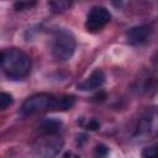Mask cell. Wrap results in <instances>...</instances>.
<instances>
[{
    "mask_svg": "<svg viewBox=\"0 0 158 158\" xmlns=\"http://www.w3.org/2000/svg\"><path fill=\"white\" fill-rule=\"evenodd\" d=\"M75 104V98L73 95H63L60 98L56 99V104L53 110L57 111H67L69 109H72Z\"/></svg>",
    "mask_w": 158,
    "mask_h": 158,
    "instance_id": "obj_9",
    "label": "cell"
},
{
    "mask_svg": "<svg viewBox=\"0 0 158 158\" xmlns=\"http://www.w3.org/2000/svg\"><path fill=\"white\" fill-rule=\"evenodd\" d=\"M1 68L7 78L19 80L30 73L31 60L28 56L21 49H4L1 52Z\"/></svg>",
    "mask_w": 158,
    "mask_h": 158,
    "instance_id": "obj_1",
    "label": "cell"
},
{
    "mask_svg": "<svg viewBox=\"0 0 158 158\" xmlns=\"http://www.w3.org/2000/svg\"><path fill=\"white\" fill-rule=\"evenodd\" d=\"M99 127H100V123L96 120H90L89 123L86 125V128L90 131H96V130H99Z\"/></svg>",
    "mask_w": 158,
    "mask_h": 158,
    "instance_id": "obj_15",
    "label": "cell"
},
{
    "mask_svg": "<svg viewBox=\"0 0 158 158\" xmlns=\"http://www.w3.org/2000/svg\"><path fill=\"white\" fill-rule=\"evenodd\" d=\"M142 157L144 158H158V144L149 146L142 151Z\"/></svg>",
    "mask_w": 158,
    "mask_h": 158,
    "instance_id": "obj_12",
    "label": "cell"
},
{
    "mask_svg": "<svg viewBox=\"0 0 158 158\" xmlns=\"http://www.w3.org/2000/svg\"><path fill=\"white\" fill-rule=\"evenodd\" d=\"M35 5H36V0H17L14 4V7L17 11H23V10L31 9Z\"/></svg>",
    "mask_w": 158,
    "mask_h": 158,
    "instance_id": "obj_11",
    "label": "cell"
},
{
    "mask_svg": "<svg viewBox=\"0 0 158 158\" xmlns=\"http://www.w3.org/2000/svg\"><path fill=\"white\" fill-rule=\"evenodd\" d=\"M105 74L102 70L100 69H96L94 70L84 81L79 83L78 84V89L79 90H83V91H88V90H95V89H99L104 85L105 83Z\"/></svg>",
    "mask_w": 158,
    "mask_h": 158,
    "instance_id": "obj_7",
    "label": "cell"
},
{
    "mask_svg": "<svg viewBox=\"0 0 158 158\" xmlns=\"http://www.w3.org/2000/svg\"><path fill=\"white\" fill-rule=\"evenodd\" d=\"M95 153L98 156H101V157H105L107 153H109V148L105 146V144H96L95 146Z\"/></svg>",
    "mask_w": 158,
    "mask_h": 158,
    "instance_id": "obj_14",
    "label": "cell"
},
{
    "mask_svg": "<svg viewBox=\"0 0 158 158\" xmlns=\"http://www.w3.org/2000/svg\"><path fill=\"white\" fill-rule=\"evenodd\" d=\"M73 5V0H49V9L54 14H62L69 10Z\"/></svg>",
    "mask_w": 158,
    "mask_h": 158,
    "instance_id": "obj_10",
    "label": "cell"
},
{
    "mask_svg": "<svg viewBox=\"0 0 158 158\" xmlns=\"http://www.w3.org/2000/svg\"><path fill=\"white\" fill-rule=\"evenodd\" d=\"M75 47V40L70 33L65 31H58L53 38L52 56L57 62H65L73 57Z\"/></svg>",
    "mask_w": 158,
    "mask_h": 158,
    "instance_id": "obj_2",
    "label": "cell"
},
{
    "mask_svg": "<svg viewBox=\"0 0 158 158\" xmlns=\"http://www.w3.org/2000/svg\"><path fill=\"white\" fill-rule=\"evenodd\" d=\"M63 146V141L58 138L56 135H47L43 138H40V141L35 146V151L37 154L43 157H51L56 156Z\"/></svg>",
    "mask_w": 158,
    "mask_h": 158,
    "instance_id": "obj_5",
    "label": "cell"
},
{
    "mask_svg": "<svg viewBox=\"0 0 158 158\" xmlns=\"http://www.w3.org/2000/svg\"><path fill=\"white\" fill-rule=\"evenodd\" d=\"M152 35V28L148 25H139L131 27L127 31V41L131 44H142L149 40Z\"/></svg>",
    "mask_w": 158,
    "mask_h": 158,
    "instance_id": "obj_6",
    "label": "cell"
},
{
    "mask_svg": "<svg viewBox=\"0 0 158 158\" xmlns=\"http://www.w3.org/2000/svg\"><path fill=\"white\" fill-rule=\"evenodd\" d=\"M62 121L57 118H44L40 122V130L46 135H57L62 130Z\"/></svg>",
    "mask_w": 158,
    "mask_h": 158,
    "instance_id": "obj_8",
    "label": "cell"
},
{
    "mask_svg": "<svg viewBox=\"0 0 158 158\" xmlns=\"http://www.w3.org/2000/svg\"><path fill=\"white\" fill-rule=\"evenodd\" d=\"M56 99L53 95L51 94H46V93H40V94H35L32 96H30L21 106V114L25 116H30V115H36L43 111H48V110H53L54 104H56Z\"/></svg>",
    "mask_w": 158,
    "mask_h": 158,
    "instance_id": "obj_3",
    "label": "cell"
},
{
    "mask_svg": "<svg viewBox=\"0 0 158 158\" xmlns=\"http://www.w3.org/2000/svg\"><path fill=\"white\" fill-rule=\"evenodd\" d=\"M111 20V14L106 7L96 6L90 10V12L86 16L85 21V28L90 33H96L100 30H102Z\"/></svg>",
    "mask_w": 158,
    "mask_h": 158,
    "instance_id": "obj_4",
    "label": "cell"
},
{
    "mask_svg": "<svg viewBox=\"0 0 158 158\" xmlns=\"http://www.w3.org/2000/svg\"><path fill=\"white\" fill-rule=\"evenodd\" d=\"M12 101H14V99L10 94H7V93L0 94V109L1 110H5L7 106H10L12 104Z\"/></svg>",
    "mask_w": 158,
    "mask_h": 158,
    "instance_id": "obj_13",
    "label": "cell"
}]
</instances>
